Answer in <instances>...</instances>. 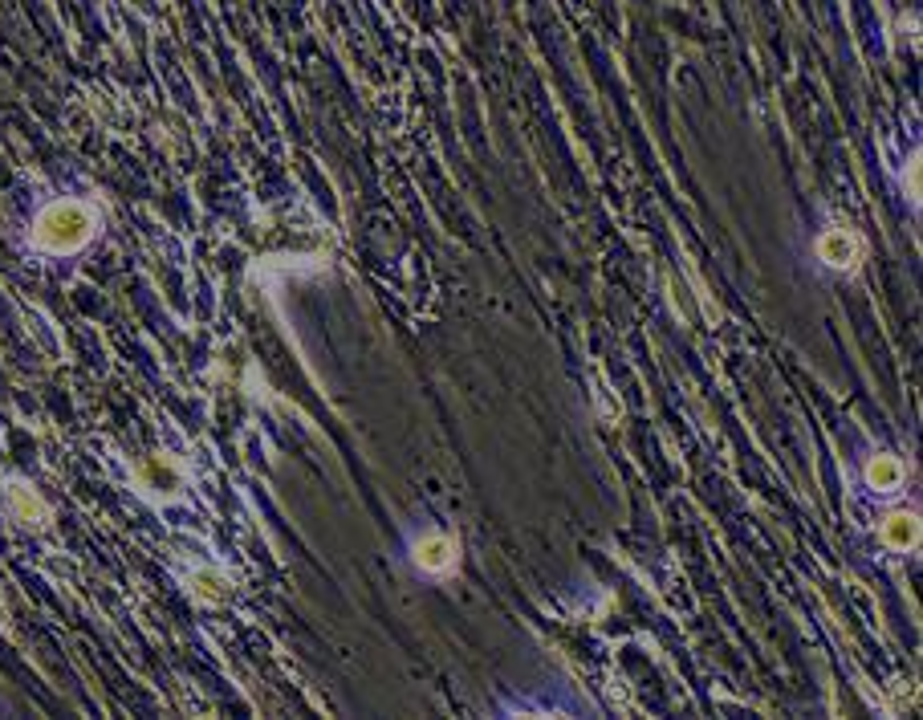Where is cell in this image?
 I'll list each match as a JSON object with an SVG mask.
<instances>
[{
	"instance_id": "7",
	"label": "cell",
	"mask_w": 923,
	"mask_h": 720,
	"mask_svg": "<svg viewBox=\"0 0 923 720\" xmlns=\"http://www.w3.org/2000/svg\"><path fill=\"white\" fill-rule=\"evenodd\" d=\"M139 480H143L147 489H155V493H175V489H179V472L167 464V456L147 460L143 472H139Z\"/></svg>"
},
{
	"instance_id": "5",
	"label": "cell",
	"mask_w": 923,
	"mask_h": 720,
	"mask_svg": "<svg viewBox=\"0 0 923 720\" xmlns=\"http://www.w3.org/2000/svg\"><path fill=\"white\" fill-rule=\"evenodd\" d=\"M883 542H887L891 550H911V546L919 542V521H915V513H891V517L883 521Z\"/></svg>"
},
{
	"instance_id": "8",
	"label": "cell",
	"mask_w": 923,
	"mask_h": 720,
	"mask_svg": "<svg viewBox=\"0 0 923 720\" xmlns=\"http://www.w3.org/2000/svg\"><path fill=\"white\" fill-rule=\"evenodd\" d=\"M196 598H204V603H224V598H228V582L216 570H200L196 574Z\"/></svg>"
},
{
	"instance_id": "1",
	"label": "cell",
	"mask_w": 923,
	"mask_h": 720,
	"mask_svg": "<svg viewBox=\"0 0 923 720\" xmlns=\"http://www.w3.org/2000/svg\"><path fill=\"white\" fill-rule=\"evenodd\" d=\"M94 236V212L78 200H57L37 216L33 240L45 253H74Z\"/></svg>"
},
{
	"instance_id": "6",
	"label": "cell",
	"mask_w": 923,
	"mask_h": 720,
	"mask_svg": "<svg viewBox=\"0 0 923 720\" xmlns=\"http://www.w3.org/2000/svg\"><path fill=\"white\" fill-rule=\"evenodd\" d=\"M9 505H13V517L25 521V525H45V517H49L45 501H41L37 493H29L25 485H13V489H9Z\"/></svg>"
},
{
	"instance_id": "2",
	"label": "cell",
	"mask_w": 923,
	"mask_h": 720,
	"mask_svg": "<svg viewBox=\"0 0 923 720\" xmlns=\"http://www.w3.org/2000/svg\"><path fill=\"white\" fill-rule=\"evenodd\" d=\"M818 257L830 269H854L858 257H863V245H858V236L850 228H826L818 236Z\"/></svg>"
},
{
	"instance_id": "4",
	"label": "cell",
	"mask_w": 923,
	"mask_h": 720,
	"mask_svg": "<svg viewBox=\"0 0 923 720\" xmlns=\"http://www.w3.org/2000/svg\"><path fill=\"white\" fill-rule=\"evenodd\" d=\"M903 464L895 460V456H875L871 464H867V485L875 489V493H895L899 485H903Z\"/></svg>"
},
{
	"instance_id": "3",
	"label": "cell",
	"mask_w": 923,
	"mask_h": 720,
	"mask_svg": "<svg viewBox=\"0 0 923 720\" xmlns=\"http://www.w3.org/2000/svg\"><path fill=\"white\" fill-rule=\"evenodd\" d=\"M415 566L427 574H448L456 570V542L448 533H423L415 542Z\"/></svg>"
}]
</instances>
